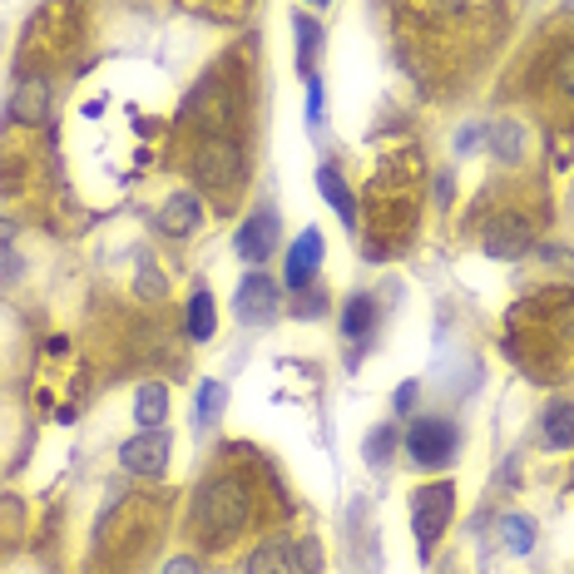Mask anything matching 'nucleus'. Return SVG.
Returning a JSON list of instances; mask_svg holds the SVG:
<instances>
[{"instance_id":"obj_7","label":"nucleus","mask_w":574,"mask_h":574,"mask_svg":"<svg viewBox=\"0 0 574 574\" xmlns=\"http://www.w3.org/2000/svg\"><path fill=\"white\" fill-rule=\"evenodd\" d=\"M317 263H322V233L317 228H302L297 233V243L287 247V292H302L307 283H312V273H317Z\"/></svg>"},{"instance_id":"obj_17","label":"nucleus","mask_w":574,"mask_h":574,"mask_svg":"<svg viewBox=\"0 0 574 574\" xmlns=\"http://www.w3.org/2000/svg\"><path fill=\"white\" fill-rule=\"evenodd\" d=\"M213 327H218L213 297L194 292V297H188V336H194V342H208V336H213Z\"/></svg>"},{"instance_id":"obj_25","label":"nucleus","mask_w":574,"mask_h":574,"mask_svg":"<svg viewBox=\"0 0 574 574\" xmlns=\"http://www.w3.org/2000/svg\"><path fill=\"white\" fill-rule=\"evenodd\" d=\"M164 574H203V570H198L194 554H178V560H168V564H164Z\"/></svg>"},{"instance_id":"obj_27","label":"nucleus","mask_w":574,"mask_h":574,"mask_svg":"<svg viewBox=\"0 0 574 574\" xmlns=\"http://www.w3.org/2000/svg\"><path fill=\"white\" fill-rule=\"evenodd\" d=\"M139 292H144V297H158V292H164V283H158L154 267H144V277H139Z\"/></svg>"},{"instance_id":"obj_28","label":"nucleus","mask_w":574,"mask_h":574,"mask_svg":"<svg viewBox=\"0 0 574 574\" xmlns=\"http://www.w3.org/2000/svg\"><path fill=\"white\" fill-rule=\"evenodd\" d=\"M411 401H416V382L396 386V411H411Z\"/></svg>"},{"instance_id":"obj_23","label":"nucleus","mask_w":574,"mask_h":574,"mask_svg":"<svg viewBox=\"0 0 574 574\" xmlns=\"http://www.w3.org/2000/svg\"><path fill=\"white\" fill-rule=\"evenodd\" d=\"M297 40H302V59H307V55H312V45H317V25H312V20L297 15Z\"/></svg>"},{"instance_id":"obj_3","label":"nucleus","mask_w":574,"mask_h":574,"mask_svg":"<svg viewBox=\"0 0 574 574\" xmlns=\"http://www.w3.org/2000/svg\"><path fill=\"white\" fill-rule=\"evenodd\" d=\"M198 520L213 525V530L233 534L247 525V485L243 481H213L203 495H198Z\"/></svg>"},{"instance_id":"obj_1","label":"nucleus","mask_w":574,"mask_h":574,"mask_svg":"<svg viewBox=\"0 0 574 574\" xmlns=\"http://www.w3.org/2000/svg\"><path fill=\"white\" fill-rule=\"evenodd\" d=\"M455 510V490L445 481L435 485H421V490L411 495V530H416V544H421V554L435 550V540H441L445 520H451Z\"/></svg>"},{"instance_id":"obj_21","label":"nucleus","mask_w":574,"mask_h":574,"mask_svg":"<svg viewBox=\"0 0 574 574\" xmlns=\"http://www.w3.org/2000/svg\"><path fill=\"white\" fill-rule=\"evenodd\" d=\"M391 445H396V431H391V426H376V431H372V445H366V461H372V465H386V461H391Z\"/></svg>"},{"instance_id":"obj_26","label":"nucleus","mask_w":574,"mask_h":574,"mask_svg":"<svg viewBox=\"0 0 574 574\" xmlns=\"http://www.w3.org/2000/svg\"><path fill=\"white\" fill-rule=\"evenodd\" d=\"M10 243H15V223L0 218V263H10Z\"/></svg>"},{"instance_id":"obj_18","label":"nucleus","mask_w":574,"mask_h":574,"mask_svg":"<svg viewBox=\"0 0 574 574\" xmlns=\"http://www.w3.org/2000/svg\"><path fill=\"white\" fill-rule=\"evenodd\" d=\"M223 401H228L223 382H203V386H198V411H194L198 431H208V426H213L218 416H223Z\"/></svg>"},{"instance_id":"obj_13","label":"nucleus","mask_w":574,"mask_h":574,"mask_svg":"<svg viewBox=\"0 0 574 574\" xmlns=\"http://www.w3.org/2000/svg\"><path fill=\"white\" fill-rule=\"evenodd\" d=\"M158 228L174 233V238L194 233V228H198V198L194 194H174L164 208H158Z\"/></svg>"},{"instance_id":"obj_5","label":"nucleus","mask_w":574,"mask_h":574,"mask_svg":"<svg viewBox=\"0 0 574 574\" xmlns=\"http://www.w3.org/2000/svg\"><path fill=\"white\" fill-rule=\"evenodd\" d=\"M168 461H174V441H168V431H144V435H134L129 445H119V465H124L129 475H164Z\"/></svg>"},{"instance_id":"obj_9","label":"nucleus","mask_w":574,"mask_h":574,"mask_svg":"<svg viewBox=\"0 0 574 574\" xmlns=\"http://www.w3.org/2000/svg\"><path fill=\"white\" fill-rule=\"evenodd\" d=\"M243 574H302V564H297V544H292V540H267V544H257V550L247 554Z\"/></svg>"},{"instance_id":"obj_12","label":"nucleus","mask_w":574,"mask_h":574,"mask_svg":"<svg viewBox=\"0 0 574 574\" xmlns=\"http://www.w3.org/2000/svg\"><path fill=\"white\" fill-rule=\"evenodd\" d=\"M317 188H322V198L336 208V218H342L346 228H356V198H352V188L342 184V174H336L332 164L317 168Z\"/></svg>"},{"instance_id":"obj_14","label":"nucleus","mask_w":574,"mask_h":574,"mask_svg":"<svg viewBox=\"0 0 574 574\" xmlns=\"http://www.w3.org/2000/svg\"><path fill=\"white\" fill-rule=\"evenodd\" d=\"M134 416H139V426L144 431H158L164 426V416H168V386H158V382H144L134 391Z\"/></svg>"},{"instance_id":"obj_4","label":"nucleus","mask_w":574,"mask_h":574,"mask_svg":"<svg viewBox=\"0 0 574 574\" xmlns=\"http://www.w3.org/2000/svg\"><path fill=\"white\" fill-rule=\"evenodd\" d=\"M406 455H411L416 465H426V471L445 465L455 455V426L445 421V416H421V421L406 431Z\"/></svg>"},{"instance_id":"obj_20","label":"nucleus","mask_w":574,"mask_h":574,"mask_svg":"<svg viewBox=\"0 0 574 574\" xmlns=\"http://www.w3.org/2000/svg\"><path fill=\"white\" fill-rule=\"evenodd\" d=\"M342 332L352 336V342H362V336L372 332V302H366V297H352V302L342 307Z\"/></svg>"},{"instance_id":"obj_10","label":"nucleus","mask_w":574,"mask_h":574,"mask_svg":"<svg viewBox=\"0 0 574 574\" xmlns=\"http://www.w3.org/2000/svg\"><path fill=\"white\" fill-rule=\"evenodd\" d=\"M10 119H20V124L49 119V79H25L15 89V99H10Z\"/></svg>"},{"instance_id":"obj_22","label":"nucleus","mask_w":574,"mask_h":574,"mask_svg":"<svg viewBox=\"0 0 574 574\" xmlns=\"http://www.w3.org/2000/svg\"><path fill=\"white\" fill-rule=\"evenodd\" d=\"M297 564H302V574H317V570H322V554H317V544H312V540L297 544Z\"/></svg>"},{"instance_id":"obj_30","label":"nucleus","mask_w":574,"mask_h":574,"mask_svg":"<svg viewBox=\"0 0 574 574\" xmlns=\"http://www.w3.org/2000/svg\"><path fill=\"white\" fill-rule=\"evenodd\" d=\"M312 5H327V0H312Z\"/></svg>"},{"instance_id":"obj_2","label":"nucleus","mask_w":574,"mask_h":574,"mask_svg":"<svg viewBox=\"0 0 574 574\" xmlns=\"http://www.w3.org/2000/svg\"><path fill=\"white\" fill-rule=\"evenodd\" d=\"M194 174H198V184H203L208 194H233L238 178H243V148H238L233 139L213 134L203 148H198Z\"/></svg>"},{"instance_id":"obj_24","label":"nucleus","mask_w":574,"mask_h":574,"mask_svg":"<svg viewBox=\"0 0 574 574\" xmlns=\"http://www.w3.org/2000/svg\"><path fill=\"white\" fill-rule=\"evenodd\" d=\"M322 114V79H307V119Z\"/></svg>"},{"instance_id":"obj_6","label":"nucleus","mask_w":574,"mask_h":574,"mask_svg":"<svg viewBox=\"0 0 574 574\" xmlns=\"http://www.w3.org/2000/svg\"><path fill=\"white\" fill-rule=\"evenodd\" d=\"M233 312L243 317L247 327H263L277 317V283L263 273H247L243 283H238V297H233Z\"/></svg>"},{"instance_id":"obj_29","label":"nucleus","mask_w":574,"mask_h":574,"mask_svg":"<svg viewBox=\"0 0 574 574\" xmlns=\"http://www.w3.org/2000/svg\"><path fill=\"white\" fill-rule=\"evenodd\" d=\"M475 144H481V129H475V124H471V129H465V134H461V148H465V154H471V148H475Z\"/></svg>"},{"instance_id":"obj_11","label":"nucleus","mask_w":574,"mask_h":574,"mask_svg":"<svg viewBox=\"0 0 574 574\" xmlns=\"http://www.w3.org/2000/svg\"><path fill=\"white\" fill-rule=\"evenodd\" d=\"M525 243H530V228H525V218H500V223H490L481 233V247H485V253H495V257L520 253Z\"/></svg>"},{"instance_id":"obj_19","label":"nucleus","mask_w":574,"mask_h":574,"mask_svg":"<svg viewBox=\"0 0 574 574\" xmlns=\"http://www.w3.org/2000/svg\"><path fill=\"white\" fill-rule=\"evenodd\" d=\"M500 540H505V550H510V554H525L534 544V520H530V515H505V520H500Z\"/></svg>"},{"instance_id":"obj_16","label":"nucleus","mask_w":574,"mask_h":574,"mask_svg":"<svg viewBox=\"0 0 574 574\" xmlns=\"http://www.w3.org/2000/svg\"><path fill=\"white\" fill-rule=\"evenodd\" d=\"M490 148H495V158H500V164H520V158H525V129L510 124V119H505V124H495L490 129Z\"/></svg>"},{"instance_id":"obj_15","label":"nucleus","mask_w":574,"mask_h":574,"mask_svg":"<svg viewBox=\"0 0 574 574\" xmlns=\"http://www.w3.org/2000/svg\"><path fill=\"white\" fill-rule=\"evenodd\" d=\"M544 445H554V451L574 445V406L570 401H554L544 411Z\"/></svg>"},{"instance_id":"obj_8","label":"nucleus","mask_w":574,"mask_h":574,"mask_svg":"<svg viewBox=\"0 0 574 574\" xmlns=\"http://www.w3.org/2000/svg\"><path fill=\"white\" fill-rule=\"evenodd\" d=\"M273 247H277V213L273 208H257L238 228V253H243V263H263V257H273Z\"/></svg>"}]
</instances>
